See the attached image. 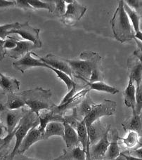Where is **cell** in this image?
Returning <instances> with one entry per match:
<instances>
[{"mask_svg": "<svg viewBox=\"0 0 142 160\" xmlns=\"http://www.w3.org/2000/svg\"><path fill=\"white\" fill-rule=\"evenodd\" d=\"M101 57L92 51L80 53L78 60H66L75 78L83 81H89L93 70L101 67Z\"/></svg>", "mask_w": 142, "mask_h": 160, "instance_id": "cell-1", "label": "cell"}, {"mask_svg": "<svg viewBox=\"0 0 142 160\" xmlns=\"http://www.w3.org/2000/svg\"><path fill=\"white\" fill-rule=\"evenodd\" d=\"M110 24L115 38L118 41L124 43L135 39V32L124 8L123 0L119 1L118 7L113 14Z\"/></svg>", "mask_w": 142, "mask_h": 160, "instance_id": "cell-2", "label": "cell"}, {"mask_svg": "<svg viewBox=\"0 0 142 160\" xmlns=\"http://www.w3.org/2000/svg\"><path fill=\"white\" fill-rule=\"evenodd\" d=\"M25 105L29 107L33 112L39 115L42 110H52L55 104L52 101V93L51 90H46L42 87L27 90L20 93Z\"/></svg>", "mask_w": 142, "mask_h": 160, "instance_id": "cell-3", "label": "cell"}, {"mask_svg": "<svg viewBox=\"0 0 142 160\" xmlns=\"http://www.w3.org/2000/svg\"><path fill=\"white\" fill-rule=\"evenodd\" d=\"M38 125H39V120L38 115L33 112L30 110H28L25 115L21 119L18 125L17 126V130L15 133L16 143L12 152L11 154V160H12L14 156L16 155L23 140L27 135L28 131L32 128L38 127Z\"/></svg>", "mask_w": 142, "mask_h": 160, "instance_id": "cell-4", "label": "cell"}, {"mask_svg": "<svg viewBox=\"0 0 142 160\" xmlns=\"http://www.w3.org/2000/svg\"><path fill=\"white\" fill-rule=\"evenodd\" d=\"M115 109L116 102L110 100H104L100 104L94 105L89 113L83 119L87 129L94 122L100 119L102 117L114 115Z\"/></svg>", "mask_w": 142, "mask_h": 160, "instance_id": "cell-5", "label": "cell"}, {"mask_svg": "<svg viewBox=\"0 0 142 160\" xmlns=\"http://www.w3.org/2000/svg\"><path fill=\"white\" fill-rule=\"evenodd\" d=\"M27 111L23 108L18 110H8L0 103V121L8 134L12 133L15 131Z\"/></svg>", "mask_w": 142, "mask_h": 160, "instance_id": "cell-6", "label": "cell"}, {"mask_svg": "<svg viewBox=\"0 0 142 160\" xmlns=\"http://www.w3.org/2000/svg\"><path fill=\"white\" fill-rule=\"evenodd\" d=\"M66 8V13L61 17V19L65 25L68 26L75 25L87 11V7L77 1H73L72 4H68Z\"/></svg>", "mask_w": 142, "mask_h": 160, "instance_id": "cell-7", "label": "cell"}, {"mask_svg": "<svg viewBox=\"0 0 142 160\" xmlns=\"http://www.w3.org/2000/svg\"><path fill=\"white\" fill-rule=\"evenodd\" d=\"M40 30L36 29L29 25L28 21L23 24H20L18 29L11 30L10 34H17L21 36L22 38L33 42L34 44L36 45L38 48H40L42 47V43L39 38V34H40Z\"/></svg>", "mask_w": 142, "mask_h": 160, "instance_id": "cell-8", "label": "cell"}, {"mask_svg": "<svg viewBox=\"0 0 142 160\" xmlns=\"http://www.w3.org/2000/svg\"><path fill=\"white\" fill-rule=\"evenodd\" d=\"M32 53V54H33L34 56L38 57L42 62H43L45 64L49 65L50 67H52L53 68H54V69L62 71V72L67 74L70 78V77H75L73 70L70 67L69 64L68 63L66 60L59 58V57L53 55V54L52 53L48 54L47 56L44 57V58H42V57L38 56V54H36L35 53Z\"/></svg>", "mask_w": 142, "mask_h": 160, "instance_id": "cell-9", "label": "cell"}, {"mask_svg": "<svg viewBox=\"0 0 142 160\" xmlns=\"http://www.w3.org/2000/svg\"><path fill=\"white\" fill-rule=\"evenodd\" d=\"M110 126L104 136L99 140L98 142L94 145H90L89 146V155L91 160H104L105 154L110 145L109 140V134L110 132Z\"/></svg>", "mask_w": 142, "mask_h": 160, "instance_id": "cell-10", "label": "cell"}, {"mask_svg": "<svg viewBox=\"0 0 142 160\" xmlns=\"http://www.w3.org/2000/svg\"><path fill=\"white\" fill-rule=\"evenodd\" d=\"M31 54H32L31 52L28 53L23 57H22L21 58H20L18 61L14 62L13 63L14 69L20 71L22 73H24L25 70L30 69L31 68H49V65L45 64L43 62H42L39 59L33 58Z\"/></svg>", "mask_w": 142, "mask_h": 160, "instance_id": "cell-11", "label": "cell"}, {"mask_svg": "<svg viewBox=\"0 0 142 160\" xmlns=\"http://www.w3.org/2000/svg\"><path fill=\"white\" fill-rule=\"evenodd\" d=\"M89 89L86 88V89H83L82 91H79V93H76L72 98L68 100L65 103L59 105H55V106L53 108L52 111L54 114H57V115H60L62 116L65 115L66 110L70 109V108L73 109L74 108H76L77 105L84 98V97L86 96L87 94L89 93Z\"/></svg>", "mask_w": 142, "mask_h": 160, "instance_id": "cell-12", "label": "cell"}, {"mask_svg": "<svg viewBox=\"0 0 142 160\" xmlns=\"http://www.w3.org/2000/svg\"><path fill=\"white\" fill-rule=\"evenodd\" d=\"M42 140H44V133L39 129L38 127L32 128L28 131L27 135L25 136L24 139L23 140L16 154L23 155L33 144H35V142L39 141H42Z\"/></svg>", "mask_w": 142, "mask_h": 160, "instance_id": "cell-13", "label": "cell"}, {"mask_svg": "<svg viewBox=\"0 0 142 160\" xmlns=\"http://www.w3.org/2000/svg\"><path fill=\"white\" fill-rule=\"evenodd\" d=\"M34 48H38V47L33 42L18 40L16 42V47L13 49L6 50V54L10 58L18 59L23 57L26 53L31 52Z\"/></svg>", "mask_w": 142, "mask_h": 160, "instance_id": "cell-14", "label": "cell"}, {"mask_svg": "<svg viewBox=\"0 0 142 160\" xmlns=\"http://www.w3.org/2000/svg\"><path fill=\"white\" fill-rule=\"evenodd\" d=\"M128 70L129 76L131 77L133 82L136 84V88L139 87L142 82V64L137 57L133 55L132 58L129 59Z\"/></svg>", "mask_w": 142, "mask_h": 160, "instance_id": "cell-15", "label": "cell"}, {"mask_svg": "<svg viewBox=\"0 0 142 160\" xmlns=\"http://www.w3.org/2000/svg\"><path fill=\"white\" fill-rule=\"evenodd\" d=\"M122 126L124 131H135L139 137L142 136V113L137 114L132 110V115L125 120Z\"/></svg>", "mask_w": 142, "mask_h": 160, "instance_id": "cell-16", "label": "cell"}, {"mask_svg": "<svg viewBox=\"0 0 142 160\" xmlns=\"http://www.w3.org/2000/svg\"><path fill=\"white\" fill-rule=\"evenodd\" d=\"M108 128H105V127L101 124L99 119L96 121L95 122H94L87 129L90 145H94L96 142H98L99 140L104 136L105 133H106V131L108 129Z\"/></svg>", "mask_w": 142, "mask_h": 160, "instance_id": "cell-17", "label": "cell"}, {"mask_svg": "<svg viewBox=\"0 0 142 160\" xmlns=\"http://www.w3.org/2000/svg\"><path fill=\"white\" fill-rule=\"evenodd\" d=\"M39 125L38 128L44 133L47 125L52 122H59L63 123L64 121L63 116L54 114L52 110H44V112H39Z\"/></svg>", "mask_w": 142, "mask_h": 160, "instance_id": "cell-18", "label": "cell"}, {"mask_svg": "<svg viewBox=\"0 0 142 160\" xmlns=\"http://www.w3.org/2000/svg\"><path fill=\"white\" fill-rule=\"evenodd\" d=\"M77 133H78L79 142H80L82 145V149H83L84 152H86V160H91L89 155V136H88L87 128L84 120H82V121L79 122L78 129H77Z\"/></svg>", "mask_w": 142, "mask_h": 160, "instance_id": "cell-19", "label": "cell"}, {"mask_svg": "<svg viewBox=\"0 0 142 160\" xmlns=\"http://www.w3.org/2000/svg\"><path fill=\"white\" fill-rule=\"evenodd\" d=\"M21 82L16 79L8 78L0 72V88L3 94L14 93L20 89Z\"/></svg>", "mask_w": 142, "mask_h": 160, "instance_id": "cell-20", "label": "cell"}, {"mask_svg": "<svg viewBox=\"0 0 142 160\" xmlns=\"http://www.w3.org/2000/svg\"><path fill=\"white\" fill-rule=\"evenodd\" d=\"M124 10H125L129 20L131 21L132 23V26L135 32V39L140 40V41L142 42V32L140 30V28H139V22H140V20L142 18V15L139 13V12H136V11L131 9V8H130L128 6L124 3Z\"/></svg>", "mask_w": 142, "mask_h": 160, "instance_id": "cell-21", "label": "cell"}, {"mask_svg": "<svg viewBox=\"0 0 142 160\" xmlns=\"http://www.w3.org/2000/svg\"><path fill=\"white\" fill-rule=\"evenodd\" d=\"M64 125V136L63 140L66 145L67 148H73L79 145V139L77 131L71 127L67 123L63 122Z\"/></svg>", "mask_w": 142, "mask_h": 160, "instance_id": "cell-22", "label": "cell"}, {"mask_svg": "<svg viewBox=\"0 0 142 160\" xmlns=\"http://www.w3.org/2000/svg\"><path fill=\"white\" fill-rule=\"evenodd\" d=\"M124 102L126 107L131 108L132 110L136 106V87L131 77H129V84L123 92Z\"/></svg>", "mask_w": 142, "mask_h": 160, "instance_id": "cell-23", "label": "cell"}, {"mask_svg": "<svg viewBox=\"0 0 142 160\" xmlns=\"http://www.w3.org/2000/svg\"><path fill=\"white\" fill-rule=\"evenodd\" d=\"M56 159L60 160H86L87 156L86 152L78 145L75 148L64 150L63 155Z\"/></svg>", "mask_w": 142, "mask_h": 160, "instance_id": "cell-24", "label": "cell"}, {"mask_svg": "<svg viewBox=\"0 0 142 160\" xmlns=\"http://www.w3.org/2000/svg\"><path fill=\"white\" fill-rule=\"evenodd\" d=\"M53 136H58L63 138L64 125L63 123L52 122L47 125L44 132V140H47Z\"/></svg>", "mask_w": 142, "mask_h": 160, "instance_id": "cell-25", "label": "cell"}, {"mask_svg": "<svg viewBox=\"0 0 142 160\" xmlns=\"http://www.w3.org/2000/svg\"><path fill=\"white\" fill-rule=\"evenodd\" d=\"M94 105V103L90 98L89 94L87 93L84 98L76 107L77 115H78V118L79 121H82L85 117L89 113Z\"/></svg>", "mask_w": 142, "mask_h": 160, "instance_id": "cell-26", "label": "cell"}, {"mask_svg": "<svg viewBox=\"0 0 142 160\" xmlns=\"http://www.w3.org/2000/svg\"><path fill=\"white\" fill-rule=\"evenodd\" d=\"M112 141L110 142V145L108 150L105 154L104 159H113L120 155V149L119 147L118 141L120 137L118 136L117 131H115L114 133H112Z\"/></svg>", "mask_w": 142, "mask_h": 160, "instance_id": "cell-27", "label": "cell"}, {"mask_svg": "<svg viewBox=\"0 0 142 160\" xmlns=\"http://www.w3.org/2000/svg\"><path fill=\"white\" fill-rule=\"evenodd\" d=\"M7 96V101L4 106L8 110H18L23 108L25 105L23 98L19 94L15 93H8L6 94Z\"/></svg>", "mask_w": 142, "mask_h": 160, "instance_id": "cell-28", "label": "cell"}, {"mask_svg": "<svg viewBox=\"0 0 142 160\" xmlns=\"http://www.w3.org/2000/svg\"><path fill=\"white\" fill-rule=\"evenodd\" d=\"M85 82L87 83V86H89V90H96L111 94H116L120 91L116 87H111V86L105 84L104 82L90 83L88 81H85Z\"/></svg>", "mask_w": 142, "mask_h": 160, "instance_id": "cell-29", "label": "cell"}, {"mask_svg": "<svg viewBox=\"0 0 142 160\" xmlns=\"http://www.w3.org/2000/svg\"><path fill=\"white\" fill-rule=\"evenodd\" d=\"M28 1L35 10L44 8L49 11L50 13H53L55 10V4L53 1H40V0H28Z\"/></svg>", "mask_w": 142, "mask_h": 160, "instance_id": "cell-30", "label": "cell"}, {"mask_svg": "<svg viewBox=\"0 0 142 160\" xmlns=\"http://www.w3.org/2000/svg\"><path fill=\"white\" fill-rule=\"evenodd\" d=\"M139 136L138 133L135 131H129L128 135L126 138H119V141H121L123 144L125 145L127 148L134 149L137 148L139 143Z\"/></svg>", "mask_w": 142, "mask_h": 160, "instance_id": "cell-31", "label": "cell"}, {"mask_svg": "<svg viewBox=\"0 0 142 160\" xmlns=\"http://www.w3.org/2000/svg\"><path fill=\"white\" fill-rule=\"evenodd\" d=\"M48 69H50L51 70H52L53 72H55L56 74L57 78L61 79L62 81L66 84V85L68 87V91H70L71 89H72L74 86L76 84V83L74 82L73 80L67 75V74L62 72V71L54 69V68H53L52 67H50L49 65V68H48Z\"/></svg>", "mask_w": 142, "mask_h": 160, "instance_id": "cell-32", "label": "cell"}, {"mask_svg": "<svg viewBox=\"0 0 142 160\" xmlns=\"http://www.w3.org/2000/svg\"><path fill=\"white\" fill-rule=\"evenodd\" d=\"M63 122L67 123V124H69L71 127H73L74 129H75L77 131L80 121L78 119V115H77L76 108H73V112L70 115H63Z\"/></svg>", "mask_w": 142, "mask_h": 160, "instance_id": "cell-33", "label": "cell"}, {"mask_svg": "<svg viewBox=\"0 0 142 160\" xmlns=\"http://www.w3.org/2000/svg\"><path fill=\"white\" fill-rule=\"evenodd\" d=\"M20 25L18 22H13V23L7 24L4 25H0V38L2 40H5L9 36V33L11 30L18 29Z\"/></svg>", "mask_w": 142, "mask_h": 160, "instance_id": "cell-34", "label": "cell"}, {"mask_svg": "<svg viewBox=\"0 0 142 160\" xmlns=\"http://www.w3.org/2000/svg\"><path fill=\"white\" fill-rule=\"evenodd\" d=\"M142 109V82L140 86L136 88V106L134 111L137 114L141 113Z\"/></svg>", "mask_w": 142, "mask_h": 160, "instance_id": "cell-35", "label": "cell"}, {"mask_svg": "<svg viewBox=\"0 0 142 160\" xmlns=\"http://www.w3.org/2000/svg\"><path fill=\"white\" fill-rule=\"evenodd\" d=\"M55 4V10L53 13L56 16H59L61 18L65 13H66V4L64 0H54Z\"/></svg>", "mask_w": 142, "mask_h": 160, "instance_id": "cell-36", "label": "cell"}, {"mask_svg": "<svg viewBox=\"0 0 142 160\" xmlns=\"http://www.w3.org/2000/svg\"><path fill=\"white\" fill-rule=\"evenodd\" d=\"M98 82H104V75L101 71V67L96 68L94 70H93L89 81L90 83Z\"/></svg>", "mask_w": 142, "mask_h": 160, "instance_id": "cell-37", "label": "cell"}, {"mask_svg": "<svg viewBox=\"0 0 142 160\" xmlns=\"http://www.w3.org/2000/svg\"><path fill=\"white\" fill-rule=\"evenodd\" d=\"M18 40V39L15 38L14 37L8 36L7 38L4 40V48L6 50L13 49L16 47V42Z\"/></svg>", "mask_w": 142, "mask_h": 160, "instance_id": "cell-38", "label": "cell"}, {"mask_svg": "<svg viewBox=\"0 0 142 160\" xmlns=\"http://www.w3.org/2000/svg\"><path fill=\"white\" fill-rule=\"evenodd\" d=\"M16 130H17V127L16 128L15 131H14L12 133L8 134V135L7 136H5L4 138H1V137H0V150H2L3 148L7 146L8 144L10 143L11 140L13 139L14 136H15Z\"/></svg>", "mask_w": 142, "mask_h": 160, "instance_id": "cell-39", "label": "cell"}, {"mask_svg": "<svg viewBox=\"0 0 142 160\" xmlns=\"http://www.w3.org/2000/svg\"><path fill=\"white\" fill-rule=\"evenodd\" d=\"M124 3L133 11L138 12L139 8L142 7V1L140 0H127Z\"/></svg>", "mask_w": 142, "mask_h": 160, "instance_id": "cell-40", "label": "cell"}, {"mask_svg": "<svg viewBox=\"0 0 142 160\" xmlns=\"http://www.w3.org/2000/svg\"><path fill=\"white\" fill-rule=\"evenodd\" d=\"M16 7L23 8L25 11H35L34 8L31 7L29 3H28V0H17L16 1Z\"/></svg>", "mask_w": 142, "mask_h": 160, "instance_id": "cell-41", "label": "cell"}, {"mask_svg": "<svg viewBox=\"0 0 142 160\" xmlns=\"http://www.w3.org/2000/svg\"><path fill=\"white\" fill-rule=\"evenodd\" d=\"M78 85L76 84L73 87L72 89H71L70 91H68V93L66 94V96H65L64 98H63V100H62L61 102V103L59 104V105L63 104V103H65V102L68 101V100H70V98H72L77 93V91H78Z\"/></svg>", "mask_w": 142, "mask_h": 160, "instance_id": "cell-42", "label": "cell"}, {"mask_svg": "<svg viewBox=\"0 0 142 160\" xmlns=\"http://www.w3.org/2000/svg\"><path fill=\"white\" fill-rule=\"evenodd\" d=\"M124 153V152H123ZM126 154V155H131L132 157H134V158H137L139 159H142V147L135 148V149H132L131 151H129L128 154Z\"/></svg>", "mask_w": 142, "mask_h": 160, "instance_id": "cell-43", "label": "cell"}, {"mask_svg": "<svg viewBox=\"0 0 142 160\" xmlns=\"http://www.w3.org/2000/svg\"><path fill=\"white\" fill-rule=\"evenodd\" d=\"M16 1H7V0H0V9L1 8H7L9 7H16Z\"/></svg>", "mask_w": 142, "mask_h": 160, "instance_id": "cell-44", "label": "cell"}, {"mask_svg": "<svg viewBox=\"0 0 142 160\" xmlns=\"http://www.w3.org/2000/svg\"><path fill=\"white\" fill-rule=\"evenodd\" d=\"M4 40L0 39V61L4 58L6 55V49L4 48Z\"/></svg>", "mask_w": 142, "mask_h": 160, "instance_id": "cell-45", "label": "cell"}, {"mask_svg": "<svg viewBox=\"0 0 142 160\" xmlns=\"http://www.w3.org/2000/svg\"><path fill=\"white\" fill-rule=\"evenodd\" d=\"M12 160H38V159L28 158V157L21 155V154H16V155L14 156V158L12 159Z\"/></svg>", "mask_w": 142, "mask_h": 160, "instance_id": "cell-46", "label": "cell"}, {"mask_svg": "<svg viewBox=\"0 0 142 160\" xmlns=\"http://www.w3.org/2000/svg\"><path fill=\"white\" fill-rule=\"evenodd\" d=\"M138 48H139L137 50H135L134 51L133 55L137 57V58L139 59V61L142 64V48H140V47H138Z\"/></svg>", "mask_w": 142, "mask_h": 160, "instance_id": "cell-47", "label": "cell"}, {"mask_svg": "<svg viewBox=\"0 0 142 160\" xmlns=\"http://www.w3.org/2000/svg\"><path fill=\"white\" fill-rule=\"evenodd\" d=\"M121 154L124 157V158H125L126 160H142V159L134 158V157H132V156L129 155H126V154H124L123 152H121Z\"/></svg>", "mask_w": 142, "mask_h": 160, "instance_id": "cell-48", "label": "cell"}, {"mask_svg": "<svg viewBox=\"0 0 142 160\" xmlns=\"http://www.w3.org/2000/svg\"><path fill=\"white\" fill-rule=\"evenodd\" d=\"M4 129H5L4 127L3 126L1 121H0V137H1V138L2 136H4Z\"/></svg>", "mask_w": 142, "mask_h": 160, "instance_id": "cell-49", "label": "cell"}, {"mask_svg": "<svg viewBox=\"0 0 142 160\" xmlns=\"http://www.w3.org/2000/svg\"><path fill=\"white\" fill-rule=\"evenodd\" d=\"M105 160H126L125 158L122 155V154L120 153V155H119L118 158H116L115 159H105Z\"/></svg>", "mask_w": 142, "mask_h": 160, "instance_id": "cell-50", "label": "cell"}, {"mask_svg": "<svg viewBox=\"0 0 142 160\" xmlns=\"http://www.w3.org/2000/svg\"><path fill=\"white\" fill-rule=\"evenodd\" d=\"M140 147H142V136L141 137H139V143H138L137 146L136 148H140ZM134 149H135V148H134Z\"/></svg>", "mask_w": 142, "mask_h": 160, "instance_id": "cell-51", "label": "cell"}, {"mask_svg": "<svg viewBox=\"0 0 142 160\" xmlns=\"http://www.w3.org/2000/svg\"><path fill=\"white\" fill-rule=\"evenodd\" d=\"M135 39V41H136V42L137 43V45H138V47H140V48H142V42H139V41H138V39Z\"/></svg>", "mask_w": 142, "mask_h": 160, "instance_id": "cell-52", "label": "cell"}, {"mask_svg": "<svg viewBox=\"0 0 142 160\" xmlns=\"http://www.w3.org/2000/svg\"><path fill=\"white\" fill-rule=\"evenodd\" d=\"M53 160H60V159H53Z\"/></svg>", "mask_w": 142, "mask_h": 160, "instance_id": "cell-53", "label": "cell"}, {"mask_svg": "<svg viewBox=\"0 0 142 160\" xmlns=\"http://www.w3.org/2000/svg\"><path fill=\"white\" fill-rule=\"evenodd\" d=\"M104 160H105V159H104Z\"/></svg>", "mask_w": 142, "mask_h": 160, "instance_id": "cell-54", "label": "cell"}]
</instances>
